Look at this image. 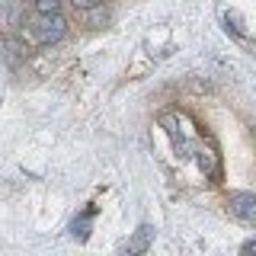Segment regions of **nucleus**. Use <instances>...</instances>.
Instances as JSON below:
<instances>
[{
	"label": "nucleus",
	"mask_w": 256,
	"mask_h": 256,
	"mask_svg": "<svg viewBox=\"0 0 256 256\" xmlns=\"http://www.w3.org/2000/svg\"><path fill=\"white\" fill-rule=\"evenodd\" d=\"M26 32L36 45H52V42H61L64 32H68V20L61 13H52V16H42V13H32V20L26 22Z\"/></svg>",
	"instance_id": "nucleus-1"
},
{
	"label": "nucleus",
	"mask_w": 256,
	"mask_h": 256,
	"mask_svg": "<svg viewBox=\"0 0 256 256\" xmlns=\"http://www.w3.org/2000/svg\"><path fill=\"white\" fill-rule=\"evenodd\" d=\"M228 212L244 224H256V196L253 192H230L228 196Z\"/></svg>",
	"instance_id": "nucleus-2"
},
{
	"label": "nucleus",
	"mask_w": 256,
	"mask_h": 256,
	"mask_svg": "<svg viewBox=\"0 0 256 256\" xmlns=\"http://www.w3.org/2000/svg\"><path fill=\"white\" fill-rule=\"evenodd\" d=\"M192 157H196V164H198V170H202L205 176H221V160L218 154H214L212 148H202V144H196V150H192Z\"/></svg>",
	"instance_id": "nucleus-5"
},
{
	"label": "nucleus",
	"mask_w": 256,
	"mask_h": 256,
	"mask_svg": "<svg viewBox=\"0 0 256 256\" xmlns=\"http://www.w3.org/2000/svg\"><path fill=\"white\" fill-rule=\"evenodd\" d=\"M93 208H86L84 214H80V218H74L70 221V234H74V240H80V244H84L86 237H90V221H93Z\"/></svg>",
	"instance_id": "nucleus-6"
},
{
	"label": "nucleus",
	"mask_w": 256,
	"mask_h": 256,
	"mask_svg": "<svg viewBox=\"0 0 256 256\" xmlns=\"http://www.w3.org/2000/svg\"><path fill=\"white\" fill-rule=\"evenodd\" d=\"M240 256H256V237H250L244 246H240Z\"/></svg>",
	"instance_id": "nucleus-8"
},
{
	"label": "nucleus",
	"mask_w": 256,
	"mask_h": 256,
	"mask_svg": "<svg viewBox=\"0 0 256 256\" xmlns=\"http://www.w3.org/2000/svg\"><path fill=\"white\" fill-rule=\"evenodd\" d=\"M102 0H74V6H80V10H93V6H100Z\"/></svg>",
	"instance_id": "nucleus-9"
},
{
	"label": "nucleus",
	"mask_w": 256,
	"mask_h": 256,
	"mask_svg": "<svg viewBox=\"0 0 256 256\" xmlns=\"http://www.w3.org/2000/svg\"><path fill=\"white\" fill-rule=\"evenodd\" d=\"M160 125L166 128V134H170L176 154H180V157H192V150H196V141H192L189 134L180 128V118H176V116H160Z\"/></svg>",
	"instance_id": "nucleus-3"
},
{
	"label": "nucleus",
	"mask_w": 256,
	"mask_h": 256,
	"mask_svg": "<svg viewBox=\"0 0 256 256\" xmlns=\"http://www.w3.org/2000/svg\"><path fill=\"white\" fill-rule=\"evenodd\" d=\"M150 244H154V228H150V224H141V228L134 230L132 237H128V244H125V256H144Z\"/></svg>",
	"instance_id": "nucleus-4"
},
{
	"label": "nucleus",
	"mask_w": 256,
	"mask_h": 256,
	"mask_svg": "<svg viewBox=\"0 0 256 256\" xmlns=\"http://www.w3.org/2000/svg\"><path fill=\"white\" fill-rule=\"evenodd\" d=\"M32 10H36V13H42V16L61 13V0H32Z\"/></svg>",
	"instance_id": "nucleus-7"
}]
</instances>
